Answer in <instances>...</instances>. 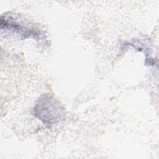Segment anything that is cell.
<instances>
[{
    "instance_id": "1",
    "label": "cell",
    "mask_w": 159,
    "mask_h": 159,
    "mask_svg": "<svg viewBox=\"0 0 159 159\" xmlns=\"http://www.w3.org/2000/svg\"><path fill=\"white\" fill-rule=\"evenodd\" d=\"M35 116L47 125L58 122L64 115L60 104L52 96L44 95L38 100L34 109Z\"/></svg>"
}]
</instances>
